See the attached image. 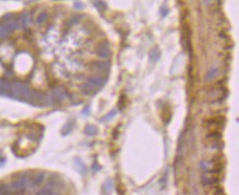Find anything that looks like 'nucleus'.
<instances>
[{"label":"nucleus","instance_id":"nucleus-1","mask_svg":"<svg viewBox=\"0 0 239 195\" xmlns=\"http://www.w3.org/2000/svg\"><path fill=\"white\" fill-rule=\"evenodd\" d=\"M3 34H6L5 29H3V28H0V37H1V35H3Z\"/></svg>","mask_w":239,"mask_h":195}]
</instances>
